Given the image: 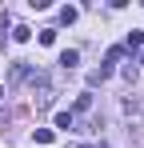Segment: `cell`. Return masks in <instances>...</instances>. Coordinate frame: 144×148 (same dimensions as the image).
<instances>
[{"instance_id": "cell-1", "label": "cell", "mask_w": 144, "mask_h": 148, "mask_svg": "<svg viewBox=\"0 0 144 148\" xmlns=\"http://www.w3.org/2000/svg\"><path fill=\"white\" fill-rule=\"evenodd\" d=\"M8 80H12V84H20V80H32V68H28L24 60H16V64L8 68Z\"/></svg>"}, {"instance_id": "cell-2", "label": "cell", "mask_w": 144, "mask_h": 148, "mask_svg": "<svg viewBox=\"0 0 144 148\" xmlns=\"http://www.w3.org/2000/svg\"><path fill=\"white\" fill-rule=\"evenodd\" d=\"M76 64H80V52H76V48H64V52H60V68H76Z\"/></svg>"}, {"instance_id": "cell-3", "label": "cell", "mask_w": 144, "mask_h": 148, "mask_svg": "<svg viewBox=\"0 0 144 148\" xmlns=\"http://www.w3.org/2000/svg\"><path fill=\"white\" fill-rule=\"evenodd\" d=\"M124 48H128V52L144 48V32H140V28H132V32H128V44H124Z\"/></svg>"}, {"instance_id": "cell-4", "label": "cell", "mask_w": 144, "mask_h": 148, "mask_svg": "<svg viewBox=\"0 0 144 148\" xmlns=\"http://www.w3.org/2000/svg\"><path fill=\"white\" fill-rule=\"evenodd\" d=\"M72 124H76V116H72V112H56V128H64V132H68Z\"/></svg>"}, {"instance_id": "cell-5", "label": "cell", "mask_w": 144, "mask_h": 148, "mask_svg": "<svg viewBox=\"0 0 144 148\" xmlns=\"http://www.w3.org/2000/svg\"><path fill=\"white\" fill-rule=\"evenodd\" d=\"M32 140H36V144H52V128H36Z\"/></svg>"}, {"instance_id": "cell-6", "label": "cell", "mask_w": 144, "mask_h": 148, "mask_svg": "<svg viewBox=\"0 0 144 148\" xmlns=\"http://www.w3.org/2000/svg\"><path fill=\"white\" fill-rule=\"evenodd\" d=\"M28 36H32V28H24V24H16V28H12V40H20V44H24Z\"/></svg>"}, {"instance_id": "cell-7", "label": "cell", "mask_w": 144, "mask_h": 148, "mask_svg": "<svg viewBox=\"0 0 144 148\" xmlns=\"http://www.w3.org/2000/svg\"><path fill=\"white\" fill-rule=\"evenodd\" d=\"M120 56H124V48H120V44H116V48H108V56H104V64H108V68H112V64H116Z\"/></svg>"}, {"instance_id": "cell-8", "label": "cell", "mask_w": 144, "mask_h": 148, "mask_svg": "<svg viewBox=\"0 0 144 148\" xmlns=\"http://www.w3.org/2000/svg\"><path fill=\"white\" fill-rule=\"evenodd\" d=\"M88 108H92V96H88V92H80V100H76V112H88Z\"/></svg>"}, {"instance_id": "cell-9", "label": "cell", "mask_w": 144, "mask_h": 148, "mask_svg": "<svg viewBox=\"0 0 144 148\" xmlns=\"http://www.w3.org/2000/svg\"><path fill=\"white\" fill-rule=\"evenodd\" d=\"M40 44H56V28H40Z\"/></svg>"}, {"instance_id": "cell-10", "label": "cell", "mask_w": 144, "mask_h": 148, "mask_svg": "<svg viewBox=\"0 0 144 148\" xmlns=\"http://www.w3.org/2000/svg\"><path fill=\"white\" fill-rule=\"evenodd\" d=\"M76 20V8H60V24H72Z\"/></svg>"}, {"instance_id": "cell-11", "label": "cell", "mask_w": 144, "mask_h": 148, "mask_svg": "<svg viewBox=\"0 0 144 148\" xmlns=\"http://www.w3.org/2000/svg\"><path fill=\"white\" fill-rule=\"evenodd\" d=\"M0 100H4V88H0Z\"/></svg>"}, {"instance_id": "cell-12", "label": "cell", "mask_w": 144, "mask_h": 148, "mask_svg": "<svg viewBox=\"0 0 144 148\" xmlns=\"http://www.w3.org/2000/svg\"><path fill=\"white\" fill-rule=\"evenodd\" d=\"M140 64H144V56H140Z\"/></svg>"}]
</instances>
